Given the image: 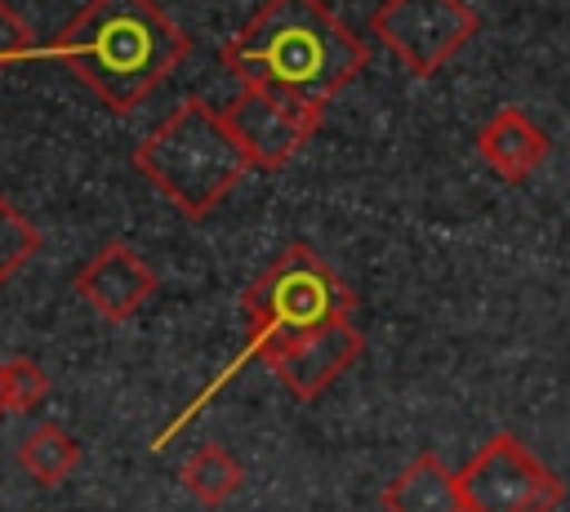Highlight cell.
<instances>
[{
	"instance_id": "obj_1",
	"label": "cell",
	"mask_w": 570,
	"mask_h": 512,
	"mask_svg": "<svg viewBox=\"0 0 570 512\" xmlns=\"http://www.w3.org/2000/svg\"><path fill=\"white\" fill-rule=\"evenodd\" d=\"M223 67L240 85L325 116V102L370 67V49L321 0H267L223 45Z\"/></svg>"
},
{
	"instance_id": "obj_7",
	"label": "cell",
	"mask_w": 570,
	"mask_h": 512,
	"mask_svg": "<svg viewBox=\"0 0 570 512\" xmlns=\"http://www.w3.org/2000/svg\"><path fill=\"white\" fill-rule=\"evenodd\" d=\"M223 120L236 134V142L249 156V165L272 174V169H285L307 147V138L321 129L325 116L303 111V107H294V102H285V98H276L267 89L240 85V93L223 107Z\"/></svg>"
},
{
	"instance_id": "obj_13",
	"label": "cell",
	"mask_w": 570,
	"mask_h": 512,
	"mask_svg": "<svg viewBox=\"0 0 570 512\" xmlns=\"http://www.w3.org/2000/svg\"><path fill=\"white\" fill-rule=\"evenodd\" d=\"M18 463H22V472H27L36 485H58V481H67V476L76 472L80 445H76L58 423H40V427H31V432L22 436Z\"/></svg>"
},
{
	"instance_id": "obj_11",
	"label": "cell",
	"mask_w": 570,
	"mask_h": 512,
	"mask_svg": "<svg viewBox=\"0 0 570 512\" xmlns=\"http://www.w3.org/2000/svg\"><path fill=\"white\" fill-rule=\"evenodd\" d=\"M383 512H463L459 472H450L432 450L410 459L379 494Z\"/></svg>"
},
{
	"instance_id": "obj_3",
	"label": "cell",
	"mask_w": 570,
	"mask_h": 512,
	"mask_svg": "<svg viewBox=\"0 0 570 512\" xmlns=\"http://www.w3.org/2000/svg\"><path fill=\"white\" fill-rule=\"evenodd\" d=\"M134 169L191 223L214 214L236 183L254 169L240 151L236 134L227 129L223 111H214L205 98H183L138 147Z\"/></svg>"
},
{
	"instance_id": "obj_9",
	"label": "cell",
	"mask_w": 570,
	"mask_h": 512,
	"mask_svg": "<svg viewBox=\"0 0 570 512\" xmlns=\"http://www.w3.org/2000/svg\"><path fill=\"white\" fill-rule=\"evenodd\" d=\"M156 272L125 245V240H107L80 272H76V294L111 325L129 321L151 294H156Z\"/></svg>"
},
{
	"instance_id": "obj_4",
	"label": "cell",
	"mask_w": 570,
	"mask_h": 512,
	"mask_svg": "<svg viewBox=\"0 0 570 512\" xmlns=\"http://www.w3.org/2000/svg\"><path fill=\"white\" fill-rule=\"evenodd\" d=\"M352 312H356V294L338 280V272L321 263L303 240H294L240 294V316L249 329L245 356H258L272 343H285Z\"/></svg>"
},
{
	"instance_id": "obj_2",
	"label": "cell",
	"mask_w": 570,
	"mask_h": 512,
	"mask_svg": "<svg viewBox=\"0 0 570 512\" xmlns=\"http://www.w3.org/2000/svg\"><path fill=\"white\" fill-rule=\"evenodd\" d=\"M187 53L191 36L156 0H89L49 45L111 116H129Z\"/></svg>"
},
{
	"instance_id": "obj_5",
	"label": "cell",
	"mask_w": 570,
	"mask_h": 512,
	"mask_svg": "<svg viewBox=\"0 0 570 512\" xmlns=\"http://www.w3.org/2000/svg\"><path fill=\"white\" fill-rule=\"evenodd\" d=\"M463 512H557L566 485L557 472L534 459V450L512 436L494 432L459 472Z\"/></svg>"
},
{
	"instance_id": "obj_16",
	"label": "cell",
	"mask_w": 570,
	"mask_h": 512,
	"mask_svg": "<svg viewBox=\"0 0 570 512\" xmlns=\"http://www.w3.org/2000/svg\"><path fill=\"white\" fill-rule=\"evenodd\" d=\"M27 58H36V36L27 18L0 0V67H18Z\"/></svg>"
},
{
	"instance_id": "obj_10",
	"label": "cell",
	"mask_w": 570,
	"mask_h": 512,
	"mask_svg": "<svg viewBox=\"0 0 570 512\" xmlns=\"http://www.w3.org/2000/svg\"><path fill=\"white\" fill-rule=\"evenodd\" d=\"M552 151V138L521 111V107H499L481 129H476V156L485 160L490 174L503 183H525Z\"/></svg>"
},
{
	"instance_id": "obj_15",
	"label": "cell",
	"mask_w": 570,
	"mask_h": 512,
	"mask_svg": "<svg viewBox=\"0 0 570 512\" xmlns=\"http://www.w3.org/2000/svg\"><path fill=\"white\" fill-rule=\"evenodd\" d=\"M45 396H49V374L31 356H9L4 361V401H9V414H27V410L45 405Z\"/></svg>"
},
{
	"instance_id": "obj_8",
	"label": "cell",
	"mask_w": 570,
	"mask_h": 512,
	"mask_svg": "<svg viewBox=\"0 0 570 512\" xmlns=\"http://www.w3.org/2000/svg\"><path fill=\"white\" fill-rule=\"evenodd\" d=\"M365 352V334L352 325V316L325 321L307 334H294L285 343H272L267 352H258V361L276 374V383L294 396V401H316L325 387H334V378Z\"/></svg>"
},
{
	"instance_id": "obj_17",
	"label": "cell",
	"mask_w": 570,
	"mask_h": 512,
	"mask_svg": "<svg viewBox=\"0 0 570 512\" xmlns=\"http://www.w3.org/2000/svg\"><path fill=\"white\" fill-rule=\"evenodd\" d=\"M9 414V401H4V361H0V419Z\"/></svg>"
},
{
	"instance_id": "obj_6",
	"label": "cell",
	"mask_w": 570,
	"mask_h": 512,
	"mask_svg": "<svg viewBox=\"0 0 570 512\" xmlns=\"http://www.w3.org/2000/svg\"><path fill=\"white\" fill-rule=\"evenodd\" d=\"M370 31L414 80H428L481 31V13L468 0H383Z\"/></svg>"
},
{
	"instance_id": "obj_12",
	"label": "cell",
	"mask_w": 570,
	"mask_h": 512,
	"mask_svg": "<svg viewBox=\"0 0 570 512\" xmlns=\"http://www.w3.org/2000/svg\"><path fill=\"white\" fill-rule=\"evenodd\" d=\"M178 481H183V490H187L200 508H218V503H227V499L240 490L245 472H240V459H236L227 445L205 441V445H196V450L183 459Z\"/></svg>"
},
{
	"instance_id": "obj_14",
	"label": "cell",
	"mask_w": 570,
	"mask_h": 512,
	"mask_svg": "<svg viewBox=\"0 0 570 512\" xmlns=\"http://www.w3.org/2000/svg\"><path fill=\"white\" fill-rule=\"evenodd\" d=\"M36 249H40V232L31 227L27 214H18V209L0 196V285H4L18 267H27V263L36 258Z\"/></svg>"
}]
</instances>
